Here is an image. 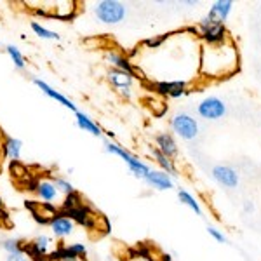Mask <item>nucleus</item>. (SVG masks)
Listing matches in <instances>:
<instances>
[{
	"label": "nucleus",
	"mask_w": 261,
	"mask_h": 261,
	"mask_svg": "<svg viewBox=\"0 0 261 261\" xmlns=\"http://www.w3.org/2000/svg\"><path fill=\"white\" fill-rule=\"evenodd\" d=\"M202 71L213 79H228L239 71V50L233 42L207 45L202 50Z\"/></svg>",
	"instance_id": "f257e3e1"
},
{
	"label": "nucleus",
	"mask_w": 261,
	"mask_h": 261,
	"mask_svg": "<svg viewBox=\"0 0 261 261\" xmlns=\"http://www.w3.org/2000/svg\"><path fill=\"white\" fill-rule=\"evenodd\" d=\"M101 141H103V150L107 151V153L115 155V157L122 159V162L127 166L129 172L134 176V178L145 181V178L148 176V172L151 171V167L148 166V164H146L145 161H141L138 155L130 153L129 150H125L124 146L119 145V143H115L113 140H108L107 136L101 138Z\"/></svg>",
	"instance_id": "f03ea898"
},
{
	"label": "nucleus",
	"mask_w": 261,
	"mask_h": 261,
	"mask_svg": "<svg viewBox=\"0 0 261 261\" xmlns=\"http://www.w3.org/2000/svg\"><path fill=\"white\" fill-rule=\"evenodd\" d=\"M92 14L103 24H120L127 16V7L119 0H99L92 6Z\"/></svg>",
	"instance_id": "7ed1b4c3"
},
{
	"label": "nucleus",
	"mask_w": 261,
	"mask_h": 261,
	"mask_svg": "<svg viewBox=\"0 0 261 261\" xmlns=\"http://www.w3.org/2000/svg\"><path fill=\"white\" fill-rule=\"evenodd\" d=\"M171 129L181 138V140L192 141L199 136V122L188 113H176L171 119Z\"/></svg>",
	"instance_id": "20e7f679"
},
{
	"label": "nucleus",
	"mask_w": 261,
	"mask_h": 261,
	"mask_svg": "<svg viewBox=\"0 0 261 261\" xmlns=\"http://www.w3.org/2000/svg\"><path fill=\"white\" fill-rule=\"evenodd\" d=\"M56 251V244H54V239L47 233H40L37 235L33 241L24 247V252H27L28 258H49L50 254Z\"/></svg>",
	"instance_id": "39448f33"
},
{
	"label": "nucleus",
	"mask_w": 261,
	"mask_h": 261,
	"mask_svg": "<svg viewBox=\"0 0 261 261\" xmlns=\"http://www.w3.org/2000/svg\"><path fill=\"white\" fill-rule=\"evenodd\" d=\"M107 81L110 82V86H113L117 91L120 92L122 98L130 99V96H133V84H134V75L133 73L112 68L107 73Z\"/></svg>",
	"instance_id": "423d86ee"
},
{
	"label": "nucleus",
	"mask_w": 261,
	"mask_h": 261,
	"mask_svg": "<svg viewBox=\"0 0 261 261\" xmlns=\"http://www.w3.org/2000/svg\"><path fill=\"white\" fill-rule=\"evenodd\" d=\"M197 112L205 120H218L225 117L226 105L220 98H216V96H211V98H205L200 101L199 107H197Z\"/></svg>",
	"instance_id": "0eeeda50"
},
{
	"label": "nucleus",
	"mask_w": 261,
	"mask_h": 261,
	"mask_svg": "<svg viewBox=\"0 0 261 261\" xmlns=\"http://www.w3.org/2000/svg\"><path fill=\"white\" fill-rule=\"evenodd\" d=\"M32 84L33 86H37L39 89L42 91V94H45L49 99H53V101H56L58 105H61V107H65L66 110H70V112H73V113H77L79 112V108H77V105L73 103L70 98H66L65 94H61L60 91H56L54 89L50 84H47L45 81H42L40 77H32Z\"/></svg>",
	"instance_id": "6e6552de"
},
{
	"label": "nucleus",
	"mask_w": 261,
	"mask_h": 261,
	"mask_svg": "<svg viewBox=\"0 0 261 261\" xmlns=\"http://www.w3.org/2000/svg\"><path fill=\"white\" fill-rule=\"evenodd\" d=\"M33 192L39 197V200H42V204H49V205L56 204L58 199L61 197L60 190H58L56 185L53 183L50 178H40L33 185Z\"/></svg>",
	"instance_id": "1a4fd4ad"
},
{
	"label": "nucleus",
	"mask_w": 261,
	"mask_h": 261,
	"mask_svg": "<svg viewBox=\"0 0 261 261\" xmlns=\"http://www.w3.org/2000/svg\"><path fill=\"white\" fill-rule=\"evenodd\" d=\"M49 228L53 231L54 237L60 239V241H65V239H68L75 233L77 225H75L65 213H60L49 221Z\"/></svg>",
	"instance_id": "9d476101"
},
{
	"label": "nucleus",
	"mask_w": 261,
	"mask_h": 261,
	"mask_svg": "<svg viewBox=\"0 0 261 261\" xmlns=\"http://www.w3.org/2000/svg\"><path fill=\"white\" fill-rule=\"evenodd\" d=\"M199 32H200L199 33L200 39L207 45H211V47L228 42V30H226L225 23H216V24H211V27L199 28Z\"/></svg>",
	"instance_id": "9b49d317"
},
{
	"label": "nucleus",
	"mask_w": 261,
	"mask_h": 261,
	"mask_svg": "<svg viewBox=\"0 0 261 261\" xmlns=\"http://www.w3.org/2000/svg\"><path fill=\"white\" fill-rule=\"evenodd\" d=\"M151 89L161 96H167V98H181L188 92V84L185 81H162L151 84Z\"/></svg>",
	"instance_id": "f8f14e48"
},
{
	"label": "nucleus",
	"mask_w": 261,
	"mask_h": 261,
	"mask_svg": "<svg viewBox=\"0 0 261 261\" xmlns=\"http://www.w3.org/2000/svg\"><path fill=\"white\" fill-rule=\"evenodd\" d=\"M75 124H77V127L84 130V133H89L91 136H94V138H103L105 136V130L103 127L96 122L92 117L89 115V113H86V112H82V110H79L77 113H75Z\"/></svg>",
	"instance_id": "ddd939ff"
},
{
	"label": "nucleus",
	"mask_w": 261,
	"mask_h": 261,
	"mask_svg": "<svg viewBox=\"0 0 261 261\" xmlns=\"http://www.w3.org/2000/svg\"><path fill=\"white\" fill-rule=\"evenodd\" d=\"M145 183L148 185V187L155 188V190H161V192L174 188V178L161 169H151L148 172V176L145 178Z\"/></svg>",
	"instance_id": "4468645a"
},
{
	"label": "nucleus",
	"mask_w": 261,
	"mask_h": 261,
	"mask_svg": "<svg viewBox=\"0 0 261 261\" xmlns=\"http://www.w3.org/2000/svg\"><path fill=\"white\" fill-rule=\"evenodd\" d=\"M103 60L107 65H110L113 70H120V71H127V73L134 75V66L129 61V58H125L124 54L117 53L115 49H107L103 54Z\"/></svg>",
	"instance_id": "2eb2a0df"
},
{
	"label": "nucleus",
	"mask_w": 261,
	"mask_h": 261,
	"mask_svg": "<svg viewBox=\"0 0 261 261\" xmlns=\"http://www.w3.org/2000/svg\"><path fill=\"white\" fill-rule=\"evenodd\" d=\"M155 148L171 161L178 155V143L169 133H159L155 136Z\"/></svg>",
	"instance_id": "dca6fc26"
},
{
	"label": "nucleus",
	"mask_w": 261,
	"mask_h": 261,
	"mask_svg": "<svg viewBox=\"0 0 261 261\" xmlns=\"http://www.w3.org/2000/svg\"><path fill=\"white\" fill-rule=\"evenodd\" d=\"M213 178L226 188H235L239 185V174L230 166H216L213 169Z\"/></svg>",
	"instance_id": "f3484780"
},
{
	"label": "nucleus",
	"mask_w": 261,
	"mask_h": 261,
	"mask_svg": "<svg viewBox=\"0 0 261 261\" xmlns=\"http://www.w3.org/2000/svg\"><path fill=\"white\" fill-rule=\"evenodd\" d=\"M65 214L75 223V225L79 223V225L86 226V228H92V226H94V216H91V213L87 211V207H84L82 204L77 205V207L66 209Z\"/></svg>",
	"instance_id": "a211bd4d"
},
{
	"label": "nucleus",
	"mask_w": 261,
	"mask_h": 261,
	"mask_svg": "<svg viewBox=\"0 0 261 261\" xmlns=\"http://www.w3.org/2000/svg\"><path fill=\"white\" fill-rule=\"evenodd\" d=\"M2 153L9 162L12 164L19 162L21 153H23V141H21L19 138H12V136L7 138L2 145Z\"/></svg>",
	"instance_id": "6ab92c4d"
},
{
	"label": "nucleus",
	"mask_w": 261,
	"mask_h": 261,
	"mask_svg": "<svg viewBox=\"0 0 261 261\" xmlns=\"http://www.w3.org/2000/svg\"><path fill=\"white\" fill-rule=\"evenodd\" d=\"M231 7H233V2H231V0H218V2L213 4V7L209 9L207 14L213 16V18H216L218 21H221V23H225L231 12Z\"/></svg>",
	"instance_id": "aec40b11"
},
{
	"label": "nucleus",
	"mask_w": 261,
	"mask_h": 261,
	"mask_svg": "<svg viewBox=\"0 0 261 261\" xmlns=\"http://www.w3.org/2000/svg\"><path fill=\"white\" fill-rule=\"evenodd\" d=\"M150 151H151V157L155 159V162H157L159 167H161V171L167 172V174L172 176V178L178 176V169H176V166H174V161H171V159H167L166 155H162L157 148H151Z\"/></svg>",
	"instance_id": "412c9836"
},
{
	"label": "nucleus",
	"mask_w": 261,
	"mask_h": 261,
	"mask_svg": "<svg viewBox=\"0 0 261 261\" xmlns=\"http://www.w3.org/2000/svg\"><path fill=\"white\" fill-rule=\"evenodd\" d=\"M6 54L9 56V60H11L12 65H14L16 70H19V71L27 70V60H24L23 53H21V49L18 47V45L7 44L6 45Z\"/></svg>",
	"instance_id": "4be33fe9"
},
{
	"label": "nucleus",
	"mask_w": 261,
	"mask_h": 261,
	"mask_svg": "<svg viewBox=\"0 0 261 261\" xmlns=\"http://www.w3.org/2000/svg\"><path fill=\"white\" fill-rule=\"evenodd\" d=\"M30 28H32V32L35 33L39 39L42 40H60L61 37H60V33L58 32H53V30H49V28H45L44 24H40L39 21H32L30 23Z\"/></svg>",
	"instance_id": "5701e85b"
},
{
	"label": "nucleus",
	"mask_w": 261,
	"mask_h": 261,
	"mask_svg": "<svg viewBox=\"0 0 261 261\" xmlns=\"http://www.w3.org/2000/svg\"><path fill=\"white\" fill-rule=\"evenodd\" d=\"M178 199L181 204H185V205H188V207L192 209V211H195V214H199V216H202V207H200V204L197 202L195 197L192 195L190 192H187V190H178Z\"/></svg>",
	"instance_id": "b1692460"
},
{
	"label": "nucleus",
	"mask_w": 261,
	"mask_h": 261,
	"mask_svg": "<svg viewBox=\"0 0 261 261\" xmlns=\"http://www.w3.org/2000/svg\"><path fill=\"white\" fill-rule=\"evenodd\" d=\"M50 179H53V183L56 185V188L60 190L61 195H71V193H75V187H73V183L68 179V178H65V176H50Z\"/></svg>",
	"instance_id": "393cba45"
},
{
	"label": "nucleus",
	"mask_w": 261,
	"mask_h": 261,
	"mask_svg": "<svg viewBox=\"0 0 261 261\" xmlns=\"http://www.w3.org/2000/svg\"><path fill=\"white\" fill-rule=\"evenodd\" d=\"M0 247L6 254H16V252H24V246L21 244L19 239H14V237H9V239H4L0 242Z\"/></svg>",
	"instance_id": "a878e982"
},
{
	"label": "nucleus",
	"mask_w": 261,
	"mask_h": 261,
	"mask_svg": "<svg viewBox=\"0 0 261 261\" xmlns=\"http://www.w3.org/2000/svg\"><path fill=\"white\" fill-rule=\"evenodd\" d=\"M68 251L71 252V254L75 256V258H86L87 256V247H86V244H82V242H73V244H68Z\"/></svg>",
	"instance_id": "bb28decb"
},
{
	"label": "nucleus",
	"mask_w": 261,
	"mask_h": 261,
	"mask_svg": "<svg viewBox=\"0 0 261 261\" xmlns=\"http://www.w3.org/2000/svg\"><path fill=\"white\" fill-rule=\"evenodd\" d=\"M167 37H169V35H161V37H153V39H146L145 42H143V45H145V47H148V49H159L164 42H166Z\"/></svg>",
	"instance_id": "cd10ccee"
},
{
	"label": "nucleus",
	"mask_w": 261,
	"mask_h": 261,
	"mask_svg": "<svg viewBox=\"0 0 261 261\" xmlns=\"http://www.w3.org/2000/svg\"><path fill=\"white\" fill-rule=\"evenodd\" d=\"M207 233L211 235V237H213L216 242H221V244H225V242H226V237H225V235H223L218 228H214V226H209V228H207Z\"/></svg>",
	"instance_id": "c85d7f7f"
},
{
	"label": "nucleus",
	"mask_w": 261,
	"mask_h": 261,
	"mask_svg": "<svg viewBox=\"0 0 261 261\" xmlns=\"http://www.w3.org/2000/svg\"><path fill=\"white\" fill-rule=\"evenodd\" d=\"M6 261H32L27 256V252H16V254H7Z\"/></svg>",
	"instance_id": "c756f323"
},
{
	"label": "nucleus",
	"mask_w": 261,
	"mask_h": 261,
	"mask_svg": "<svg viewBox=\"0 0 261 261\" xmlns=\"http://www.w3.org/2000/svg\"><path fill=\"white\" fill-rule=\"evenodd\" d=\"M244 209H246V213H252V209H254V205H252L251 202H246V204H244Z\"/></svg>",
	"instance_id": "7c9ffc66"
},
{
	"label": "nucleus",
	"mask_w": 261,
	"mask_h": 261,
	"mask_svg": "<svg viewBox=\"0 0 261 261\" xmlns=\"http://www.w3.org/2000/svg\"><path fill=\"white\" fill-rule=\"evenodd\" d=\"M164 261H172V258H171V254H164V258H162Z\"/></svg>",
	"instance_id": "2f4dec72"
},
{
	"label": "nucleus",
	"mask_w": 261,
	"mask_h": 261,
	"mask_svg": "<svg viewBox=\"0 0 261 261\" xmlns=\"http://www.w3.org/2000/svg\"><path fill=\"white\" fill-rule=\"evenodd\" d=\"M134 261H145V259H134Z\"/></svg>",
	"instance_id": "473e14b6"
},
{
	"label": "nucleus",
	"mask_w": 261,
	"mask_h": 261,
	"mask_svg": "<svg viewBox=\"0 0 261 261\" xmlns=\"http://www.w3.org/2000/svg\"><path fill=\"white\" fill-rule=\"evenodd\" d=\"M0 18H2V12H0Z\"/></svg>",
	"instance_id": "72a5a7b5"
},
{
	"label": "nucleus",
	"mask_w": 261,
	"mask_h": 261,
	"mask_svg": "<svg viewBox=\"0 0 261 261\" xmlns=\"http://www.w3.org/2000/svg\"><path fill=\"white\" fill-rule=\"evenodd\" d=\"M0 157H2V155H0Z\"/></svg>",
	"instance_id": "f704fd0d"
}]
</instances>
